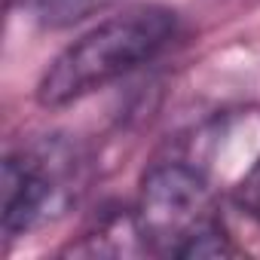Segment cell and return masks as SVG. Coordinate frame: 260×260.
<instances>
[{
    "label": "cell",
    "mask_w": 260,
    "mask_h": 260,
    "mask_svg": "<svg viewBox=\"0 0 260 260\" xmlns=\"http://www.w3.org/2000/svg\"><path fill=\"white\" fill-rule=\"evenodd\" d=\"M178 34V13L162 4H135L98 22L68 49H61L37 83L43 107L74 104L125 74L150 64L172 46Z\"/></svg>",
    "instance_id": "1"
},
{
    "label": "cell",
    "mask_w": 260,
    "mask_h": 260,
    "mask_svg": "<svg viewBox=\"0 0 260 260\" xmlns=\"http://www.w3.org/2000/svg\"><path fill=\"white\" fill-rule=\"evenodd\" d=\"M135 217L147 251L172 257H230L239 245L226 236L211 205L208 181L187 162L153 166L138 193Z\"/></svg>",
    "instance_id": "2"
},
{
    "label": "cell",
    "mask_w": 260,
    "mask_h": 260,
    "mask_svg": "<svg viewBox=\"0 0 260 260\" xmlns=\"http://www.w3.org/2000/svg\"><path fill=\"white\" fill-rule=\"evenodd\" d=\"M83 156L71 141L46 138L4 159V236L19 239L61 217L83 190Z\"/></svg>",
    "instance_id": "3"
},
{
    "label": "cell",
    "mask_w": 260,
    "mask_h": 260,
    "mask_svg": "<svg viewBox=\"0 0 260 260\" xmlns=\"http://www.w3.org/2000/svg\"><path fill=\"white\" fill-rule=\"evenodd\" d=\"M113 4L116 0H31V10L43 28H71Z\"/></svg>",
    "instance_id": "4"
},
{
    "label": "cell",
    "mask_w": 260,
    "mask_h": 260,
    "mask_svg": "<svg viewBox=\"0 0 260 260\" xmlns=\"http://www.w3.org/2000/svg\"><path fill=\"white\" fill-rule=\"evenodd\" d=\"M233 202L254 220H260V156L251 162V169L242 175V181L233 187Z\"/></svg>",
    "instance_id": "5"
}]
</instances>
